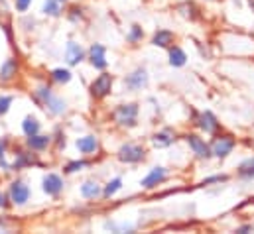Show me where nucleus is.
Listing matches in <instances>:
<instances>
[{
  "label": "nucleus",
  "instance_id": "c85d7f7f",
  "mask_svg": "<svg viewBox=\"0 0 254 234\" xmlns=\"http://www.w3.org/2000/svg\"><path fill=\"white\" fill-rule=\"evenodd\" d=\"M30 4H32V0H16V10L18 12H26L30 8Z\"/></svg>",
  "mask_w": 254,
  "mask_h": 234
},
{
  "label": "nucleus",
  "instance_id": "9d476101",
  "mask_svg": "<svg viewBox=\"0 0 254 234\" xmlns=\"http://www.w3.org/2000/svg\"><path fill=\"white\" fill-rule=\"evenodd\" d=\"M164 179H166V170H164V168H154V170L150 172V176L142 179V187L152 189V187H156L158 183H162Z\"/></svg>",
  "mask_w": 254,
  "mask_h": 234
},
{
  "label": "nucleus",
  "instance_id": "6ab92c4d",
  "mask_svg": "<svg viewBox=\"0 0 254 234\" xmlns=\"http://www.w3.org/2000/svg\"><path fill=\"white\" fill-rule=\"evenodd\" d=\"M22 130H24L26 136H34V134L40 132V122L34 117H26L24 122H22Z\"/></svg>",
  "mask_w": 254,
  "mask_h": 234
},
{
  "label": "nucleus",
  "instance_id": "1a4fd4ad",
  "mask_svg": "<svg viewBox=\"0 0 254 234\" xmlns=\"http://www.w3.org/2000/svg\"><path fill=\"white\" fill-rule=\"evenodd\" d=\"M65 59H67L69 65H77L83 59V48L75 42H69L67 48H65Z\"/></svg>",
  "mask_w": 254,
  "mask_h": 234
},
{
  "label": "nucleus",
  "instance_id": "39448f33",
  "mask_svg": "<svg viewBox=\"0 0 254 234\" xmlns=\"http://www.w3.org/2000/svg\"><path fill=\"white\" fill-rule=\"evenodd\" d=\"M144 158V150L140 146H134V144H127L119 150V160L121 162H127V164H136Z\"/></svg>",
  "mask_w": 254,
  "mask_h": 234
},
{
  "label": "nucleus",
  "instance_id": "4be33fe9",
  "mask_svg": "<svg viewBox=\"0 0 254 234\" xmlns=\"http://www.w3.org/2000/svg\"><path fill=\"white\" fill-rule=\"evenodd\" d=\"M32 164H34V158L22 152V154H18V160L14 162L12 170H22V168H26V166H32Z\"/></svg>",
  "mask_w": 254,
  "mask_h": 234
},
{
  "label": "nucleus",
  "instance_id": "20e7f679",
  "mask_svg": "<svg viewBox=\"0 0 254 234\" xmlns=\"http://www.w3.org/2000/svg\"><path fill=\"white\" fill-rule=\"evenodd\" d=\"M10 199L14 205H26L30 199V187L24 181H14L10 185Z\"/></svg>",
  "mask_w": 254,
  "mask_h": 234
},
{
  "label": "nucleus",
  "instance_id": "4468645a",
  "mask_svg": "<svg viewBox=\"0 0 254 234\" xmlns=\"http://www.w3.org/2000/svg\"><path fill=\"white\" fill-rule=\"evenodd\" d=\"M18 71V61L16 59H6L4 65L0 67V81H10Z\"/></svg>",
  "mask_w": 254,
  "mask_h": 234
},
{
  "label": "nucleus",
  "instance_id": "7c9ffc66",
  "mask_svg": "<svg viewBox=\"0 0 254 234\" xmlns=\"http://www.w3.org/2000/svg\"><path fill=\"white\" fill-rule=\"evenodd\" d=\"M0 207H6V197L0 193Z\"/></svg>",
  "mask_w": 254,
  "mask_h": 234
},
{
  "label": "nucleus",
  "instance_id": "2eb2a0df",
  "mask_svg": "<svg viewBox=\"0 0 254 234\" xmlns=\"http://www.w3.org/2000/svg\"><path fill=\"white\" fill-rule=\"evenodd\" d=\"M50 142H52V138H50V136H40V134L28 136V146H30L32 150H38V152L46 150V148L50 146Z\"/></svg>",
  "mask_w": 254,
  "mask_h": 234
},
{
  "label": "nucleus",
  "instance_id": "f8f14e48",
  "mask_svg": "<svg viewBox=\"0 0 254 234\" xmlns=\"http://www.w3.org/2000/svg\"><path fill=\"white\" fill-rule=\"evenodd\" d=\"M77 150L81 154H93L99 150V140L95 136H85V138H79L77 140Z\"/></svg>",
  "mask_w": 254,
  "mask_h": 234
},
{
  "label": "nucleus",
  "instance_id": "f03ea898",
  "mask_svg": "<svg viewBox=\"0 0 254 234\" xmlns=\"http://www.w3.org/2000/svg\"><path fill=\"white\" fill-rule=\"evenodd\" d=\"M111 89H113V77L107 75V73L99 75V77L93 81V85H91V93H93L97 99L107 97V95L111 93Z\"/></svg>",
  "mask_w": 254,
  "mask_h": 234
},
{
  "label": "nucleus",
  "instance_id": "c756f323",
  "mask_svg": "<svg viewBox=\"0 0 254 234\" xmlns=\"http://www.w3.org/2000/svg\"><path fill=\"white\" fill-rule=\"evenodd\" d=\"M140 38H142V30H140L138 26H134V28H132V34H130L128 40H130V42H136V40H140Z\"/></svg>",
  "mask_w": 254,
  "mask_h": 234
},
{
  "label": "nucleus",
  "instance_id": "a211bd4d",
  "mask_svg": "<svg viewBox=\"0 0 254 234\" xmlns=\"http://www.w3.org/2000/svg\"><path fill=\"white\" fill-rule=\"evenodd\" d=\"M172 42H174V34L168 32V30H160V32H156V36H154V46L168 48Z\"/></svg>",
  "mask_w": 254,
  "mask_h": 234
},
{
  "label": "nucleus",
  "instance_id": "7ed1b4c3",
  "mask_svg": "<svg viewBox=\"0 0 254 234\" xmlns=\"http://www.w3.org/2000/svg\"><path fill=\"white\" fill-rule=\"evenodd\" d=\"M235 148V140L231 136H221V138H215L213 144H211V154H215L217 158H227Z\"/></svg>",
  "mask_w": 254,
  "mask_h": 234
},
{
  "label": "nucleus",
  "instance_id": "f257e3e1",
  "mask_svg": "<svg viewBox=\"0 0 254 234\" xmlns=\"http://www.w3.org/2000/svg\"><path fill=\"white\" fill-rule=\"evenodd\" d=\"M36 99H38L52 115H64L65 111H67L65 101L60 99V97H56L50 87H38V89H36Z\"/></svg>",
  "mask_w": 254,
  "mask_h": 234
},
{
  "label": "nucleus",
  "instance_id": "aec40b11",
  "mask_svg": "<svg viewBox=\"0 0 254 234\" xmlns=\"http://www.w3.org/2000/svg\"><path fill=\"white\" fill-rule=\"evenodd\" d=\"M186 54L180 50V48H172L170 50V63L174 65V67H182V65H186Z\"/></svg>",
  "mask_w": 254,
  "mask_h": 234
},
{
  "label": "nucleus",
  "instance_id": "b1692460",
  "mask_svg": "<svg viewBox=\"0 0 254 234\" xmlns=\"http://www.w3.org/2000/svg\"><path fill=\"white\" fill-rule=\"evenodd\" d=\"M152 142H154V146H156V148H164V146H170V144H172L170 132H162V134H156Z\"/></svg>",
  "mask_w": 254,
  "mask_h": 234
},
{
  "label": "nucleus",
  "instance_id": "6e6552de",
  "mask_svg": "<svg viewBox=\"0 0 254 234\" xmlns=\"http://www.w3.org/2000/svg\"><path fill=\"white\" fill-rule=\"evenodd\" d=\"M125 83H127L128 89L138 91V89H142V87H146V85H148V75H146V71H144V69H138V71H134L132 75H128Z\"/></svg>",
  "mask_w": 254,
  "mask_h": 234
},
{
  "label": "nucleus",
  "instance_id": "2f4dec72",
  "mask_svg": "<svg viewBox=\"0 0 254 234\" xmlns=\"http://www.w3.org/2000/svg\"><path fill=\"white\" fill-rule=\"evenodd\" d=\"M249 4H251V8H253V12H254V0H249Z\"/></svg>",
  "mask_w": 254,
  "mask_h": 234
},
{
  "label": "nucleus",
  "instance_id": "5701e85b",
  "mask_svg": "<svg viewBox=\"0 0 254 234\" xmlns=\"http://www.w3.org/2000/svg\"><path fill=\"white\" fill-rule=\"evenodd\" d=\"M52 79H54L56 83H69V81H71V73H69L67 69H54Z\"/></svg>",
  "mask_w": 254,
  "mask_h": 234
},
{
  "label": "nucleus",
  "instance_id": "9b49d317",
  "mask_svg": "<svg viewBox=\"0 0 254 234\" xmlns=\"http://www.w3.org/2000/svg\"><path fill=\"white\" fill-rule=\"evenodd\" d=\"M188 144H190L191 148H193V152L199 156V158H209L211 156V150H209V146L201 140V138H197V136H193L190 134L188 136Z\"/></svg>",
  "mask_w": 254,
  "mask_h": 234
},
{
  "label": "nucleus",
  "instance_id": "a878e982",
  "mask_svg": "<svg viewBox=\"0 0 254 234\" xmlns=\"http://www.w3.org/2000/svg\"><path fill=\"white\" fill-rule=\"evenodd\" d=\"M83 168H87V162H71L65 166V174H75V172H81Z\"/></svg>",
  "mask_w": 254,
  "mask_h": 234
},
{
  "label": "nucleus",
  "instance_id": "412c9836",
  "mask_svg": "<svg viewBox=\"0 0 254 234\" xmlns=\"http://www.w3.org/2000/svg\"><path fill=\"white\" fill-rule=\"evenodd\" d=\"M60 2L58 0H46L44 2V14L46 16H60Z\"/></svg>",
  "mask_w": 254,
  "mask_h": 234
},
{
  "label": "nucleus",
  "instance_id": "423d86ee",
  "mask_svg": "<svg viewBox=\"0 0 254 234\" xmlns=\"http://www.w3.org/2000/svg\"><path fill=\"white\" fill-rule=\"evenodd\" d=\"M136 115H138V107L136 105H123L115 111V118L119 124H128L132 126L136 122Z\"/></svg>",
  "mask_w": 254,
  "mask_h": 234
},
{
  "label": "nucleus",
  "instance_id": "393cba45",
  "mask_svg": "<svg viewBox=\"0 0 254 234\" xmlns=\"http://www.w3.org/2000/svg\"><path fill=\"white\" fill-rule=\"evenodd\" d=\"M121 187H123V181H121V179H113V181L105 187V197H113Z\"/></svg>",
  "mask_w": 254,
  "mask_h": 234
},
{
  "label": "nucleus",
  "instance_id": "473e14b6",
  "mask_svg": "<svg viewBox=\"0 0 254 234\" xmlns=\"http://www.w3.org/2000/svg\"><path fill=\"white\" fill-rule=\"evenodd\" d=\"M58 2H65V0H58Z\"/></svg>",
  "mask_w": 254,
  "mask_h": 234
},
{
  "label": "nucleus",
  "instance_id": "f3484780",
  "mask_svg": "<svg viewBox=\"0 0 254 234\" xmlns=\"http://www.w3.org/2000/svg\"><path fill=\"white\" fill-rule=\"evenodd\" d=\"M81 195H83L85 199H95V197H99V195H101V187H99V183H95V181H87V183H83V187H81Z\"/></svg>",
  "mask_w": 254,
  "mask_h": 234
},
{
  "label": "nucleus",
  "instance_id": "0eeeda50",
  "mask_svg": "<svg viewBox=\"0 0 254 234\" xmlns=\"http://www.w3.org/2000/svg\"><path fill=\"white\" fill-rule=\"evenodd\" d=\"M42 189H44L48 195H60L62 189H64V179L58 176V174H48V176L44 177Z\"/></svg>",
  "mask_w": 254,
  "mask_h": 234
},
{
  "label": "nucleus",
  "instance_id": "ddd939ff",
  "mask_svg": "<svg viewBox=\"0 0 254 234\" xmlns=\"http://www.w3.org/2000/svg\"><path fill=\"white\" fill-rule=\"evenodd\" d=\"M91 63L95 69H105L107 67V59H105V48L101 44H95L91 48Z\"/></svg>",
  "mask_w": 254,
  "mask_h": 234
},
{
  "label": "nucleus",
  "instance_id": "bb28decb",
  "mask_svg": "<svg viewBox=\"0 0 254 234\" xmlns=\"http://www.w3.org/2000/svg\"><path fill=\"white\" fill-rule=\"evenodd\" d=\"M241 176H245V177L254 176V158L253 160H249V162H245V164L241 166Z\"/></svg>",
  "mask_w": 254,
  "mask_h": 234
},
{
  "label": "nucleus",
  "instance_id": "dca6fc26",
  "mask_svg": "<svg viewBox=\"0 0 254 234\" xmlns=\"http://www.w3.org/2000/svg\"><path fill=\"white\" fill-rule=\"evenodd\" d=\"M199 126H201L205 132H215L217 126H219V122H217V118L213 117L211 113H203V115L199 117Z\"/></svg>",
  "mask_w": 254,
  "mask_h": 234
},
{
  "label": "nucleus",
  "instance_id": "cd10ccee",
  "mask_svg": "<svg viewBox=\"0 0 254 234\" xmlns=\"http://www.w3.org/2000/svg\"><path fill=\"white\" fill-rule=\"evenodd\" d=\"M10 105H12V97H6V95H0V117H4V115L8 113V109H10Z\"/></svg>",
  "mask_w": 254,
  "mask_h": 234
}]
</instances>
